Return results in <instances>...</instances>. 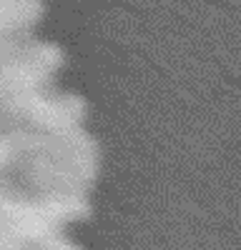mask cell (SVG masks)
<instances>
[{"label": "cell", "instance_id": "obj_1", "mask_svg": "<svg viewBox=\"0 0 241 250\" xmlns=\"http://www.w3.org/2000/svg\"><path fill=\"white\" fill-rule=\"evenodd\" d=\"M43 15V0H0V35L33 30Z\"/></svg>", "mask_w": 241, "mask_h": 250}, {"label": "cell", "instance_id": "obj_2", "mask_svg": "<svg viewBox=\"0 0 241 250\" xmlns=\"http://www.w3.org/2000/svg\"><path fill=\"white\" fill-rule=\"evenodd\" d=\"M0 250H33L28 245H8V248H0Z\"/></svg>", "mask_w": 241, "mask_h": 250}]
</instances>
